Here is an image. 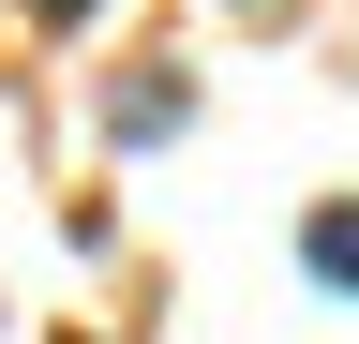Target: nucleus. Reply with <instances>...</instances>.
<instances>
[{
	"label": "nucleus",
	"instance_id": "obj_2",
	"mask_svg": "<svg viewBox=\"0 0 359 344\" xmlns=\"http://www.w3.org/2000/svg\"><path fill=\"white\" fill-rule=\"evenodd\" d=\"M299 254H314V284H344V299H359V195H330V209H314V225H299Z\"/></svg>",
	"mask_w": 359,
	"mask_h": 344
},
{
	"label": "nucleus",
	"instance_id": "obj_1",
	"mask_svg": "<svg viewBox=\"0 0 359 344\" xmlns=\"http://www.w3.org/2000/svg\"><path fill=\"white\" fill-rule=\"evenodd\" d=\"M180 120H195V90H180V75H120V90H105V135H120V150L180 135Z\"/></svg>",
	"mask_w": 359,
	"mask_h": 344
}]
</instances>
